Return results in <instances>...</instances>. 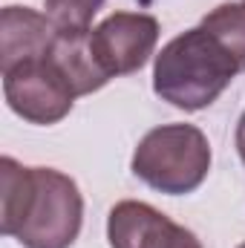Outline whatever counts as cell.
Masks as SVG:
<instances>
[{"instance_id":"30bf717a","label":"cell","mask_w":245,"mask_h":248,"mask_svg":"<svg viewBox=\"0 0 245 248\" xmlns=\"http://www.w3.org/2000/svg\"><path fill=\"white\" fill-rule=\"evenodd\" d=\"M237 153H240V159H243V165H245V113L237 122Z\"/></svg>"},{"instance_id":"52a82bcc","label":"cell","mask_w":245,"mask_h":248,"mask_svg":"<svg viewBox=\"0 0 245 248\" xmlns=\"http://www.w3.org/2000/svg\"><path fill=\"white\" fill-rule=\"evenodd\" d=\"M55 38L58 29L46 12L29 6H6L0 12V69L49 55Z\"/></svg>"},{"instance_id":"9c48e42d","label":"cell","mask_w":245,"mask_h":248,"mask_svg":"<svg viewBox=\"0 0 245 248\" xmlns=\"http://www.w3.org/2000/svg\"><path fill=\"white\" fill-rule=\"evenodd\" d=\"M107 0H46V17L58 32H90Z\"/></svg>"},{"instance_id":"3957f363","label":"cell","mask_w":245,"mask_h":248,"mask_svg":"<svg viewBox=\"0 0 245 248\" xmlns=\"http://www.w3.org/2000/svg\"><path fill=\"white\" fill-rule=\"evenodd\" d=\"M133 173L147 187L184 196L208 179L211 170V144L196 124H162L153 127L136 147Z\"/></svg>"},{"instance_id":"ba28073f","label":"cell","mask_w":245,"mask_h":248,"mask_svg":"<svg viewBox=\"0 0 245 248\" xmlns=\"http://www.w3.org/2000/svg\"><path fill=\"white\" fill-rule=\"evenodd\" d=\"M199 26H205L211 35H216L245 72V0L243 3H222L216 9H211Z\"/></svg>"},{"instance_id":"8fae6325","label":"cell","mask_w":245,"mask_h":248,"mask_svg":"<svg viewBox=\"0 0 245 248\" xmlns=\"http://www.w3.org/2000/svg\"><path fill=\"white\" fill-rule=\"evenodd\" d=\"M237 248H245V243H240V246H237Z\"/></svg>"},{"instance_id":"8992f818","label":"cell","mask_w":245,"mask_h":248,"mask_svg":"<svg viewBox=\"0 0 245 248\" xmlns=\"http://www.w3.org/2000/svg\"><path fill=\"white\" fill-rule=\"evenodd\" d=\"M107 240L110 248H202L193 231L138 199H124L110 208Z\"/></svg>"},{"instance_id":"277c9868","label":"cell","mask_w":245,"mask_h":248,"mask_svg":"<svg viewBox=\"0 0 245 248\" xmlns=\"http://www.w3.org/2000/svg\"><path fill=\"white\" fill-rule=\"evenodd\" d=\"M3 95L15 116L29 124H58L72 113L78 90L52 55L3 69Z\"/></svg>"},{"instance_id":"6da1fadb","label":"cell","mask_w":245,"mask_h":248,"mask_svg":"<svg viewBox=\"0 0 245 248\" xmlns=\"http://www.w3.org/2000/svg\"><path fill=\"white\" fill-rule=\"evenodd\" d=\"M84 225V196L55 168L0 159V231L23 248H69Z\"/></svg>"},{"instance_id":"5b68a950","label":"cell","mask_w":245,"mask_h":248,"mask_svg":"<svg viewBox=\"0 0 245 248\" xmlns=\"http://www.w3.org/2000/svg\"><path fill=\"white\" fill-rule=\"evenodd\" d=\"M159 44V20L144 12H113L90 32V58L104 81L138 72Z\"/></svg>"},{"instance_id":"7a4b0ae2","label":"cell","mask_w":245,"mask_h":248,"mask_svg":"<svg viewBox=\"0 0 245 248\" xmlns=\"http://www.w3.org/2000/svg\"><path fill=\"white\" fill-rule=\"evenodd\" d=\"M237 58L205 26H193L162 46L153 63V93L170 107L196 113L211 107L240 75Z\"/></svg>"}]
</instances>
